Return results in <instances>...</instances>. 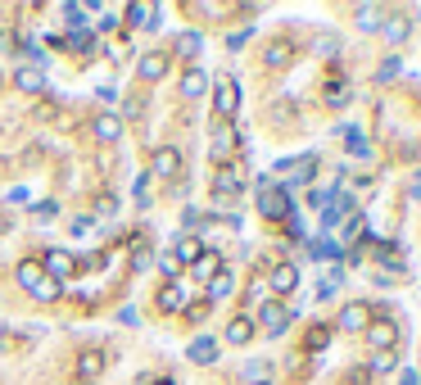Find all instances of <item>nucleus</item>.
I'll return each mask as SVG.
<instances>
[{
    "instance_id": "nucleus-24",
    "label": "nucleus",
    "mask_w": 421,
    "mask_h": 385,
    "mask_svg": "<svg viewBox=\"0 0 421 385\" xmlns=\"http://www.w3.org/2000/svg\"><path fill=\"white\" fill-rule=\"evenodd\" d=\"M46 277V272H41V263H18V285H23V290H36V281H41Z\"/></svg>"
},
{
    "instance_id": "nucleus-7",
    "label": "nucleus",
    "mask_w": 421,
    "mask_h": 385,
    "mask_svg": "<svg viewBox=\"0 0 421 385\" xmlns=\"http://www.w3.org/2000/svg\"><path fill=\"white\" fill-rule=\"evenodd\" d=\"M91 132H95V141L114 145V141H122V118H114V114H100V118L91 122Z\"/></svg>"
},
{
    "instance_id": "nucleus-25",
    "label": "nucleus",
    "mask_w": 421,
    "mask_h": 385,
    "mask_svg": "<svg viewBox=\"0 0 421 385\" xmlns=\"http://www.w3.org/2000/svg\"><path fill=\"white\" fill-rule=\"evenodd\" d=\"M231 285H236V281H231V272H218V277L208 281V300H227Z\"/></svg>"
},
{
    "instance_id": "nucleus-3",
    "label": "nucleus",
    "mask_w": 421,
    "mask_h": 385,
    "mask_svg": "<svg viewBox=\"0 0 421 385\" xmlns=\"http://www.w3.org/2000/svg\"><path fill=\"white\" fill-rule=\"evenodd\" d=\"M290 308H281V304H263V308H258V322H254V327H263L267 335H281V331H286L290 327Z\"/></svg>"
},
{
    "instance_id": "nucleus-19",
    "label": "nucleus",
    "mask_w": 421,
    "mask_h": 385,
    "mask_svg": "<svg viewBox=\"0 0 421 385\" xmlns=\"http://www.w3.org/2000/svg\"><path fill=\"white\" fill-rule=\"evenodd\" d=\"M204 86H208V78H204L200 68H191L181 78V95H186V100H195V95H204Z\"/></svg>"
},
{
    "instance_id": "nucleus-9",
    "label": "nucleus",
    "mask_w": 421,
    "mask_h": 385,
    "mask_svg": "<svg viewBox=\"0 0 421 385\" xmlns=\"http://www.w3.org/2000/svg\"><path fill=\"white\" fill-rule=\"evenodd\" d=\"M136 73H141L145 82H159L168 73V55H159V51H150V55H141V64H136Z\"/></svg>"
},
{
    "instance_id": "nucleus-6",
    "label": "nucleus",
    "mask_w": 421,
    "mask_h": 385,
    "mask_svg": "<svg viewBox=\"0 0 421 385\" xmlns=\"http://www.w3.org/2000/svg\"><path fill=\"white\" fill-rule=\"evenodd\" d=\"M177 168H181V150L177 145H159L154 150V172L159 177H177Z\"/></svg>"
},
{
    "instance_id": "nucleus-10",
    "label": "nucleus",
    "mask_w": 421,
    "mask_h": 385,
    "mask_svg": "<svg viewBox=\"0 0 421 385\" xmlns=\"http://www.w3.org/2000/svg\"><path fill=\"white\" fill-rule=\"evenodd\" d=\"M367 322H371V308L367 304H349L340 313V331H367Z\"/></svg>"
},
{
    "instance_id": "nucleus-20",
    "label": "nucleus",
    "mask_w": 421,
    "mask_h": 385,
    "mask_svg": "<svg viewBox=\"0 0 421 385\" xmlns=\"http://www.w3.org/2000/svg\"><path fill=\"white\" fill-rule=\"evenodd\" d=\"M200 51H204V36H200V32H181V36H177V55H181V59H195Z\"/></svg>"
},
{
    "instance_id": "nucleus-13",
    "label": "nucleus",
    "mask_w": 421,
    "mask_h": 385,
    "mask_svg": "<svg viewBox=\"0 0 421 385\" xmlns=\"http://www.w3.org/2000/svg\"><path fill=\"white\" fill-rule=\"evenodd\" d=\"M254 331H258L254 317H231V322H227V340H231V344H250Z\"/></svg>"
},
{
    "instance_id": "nucleus-11",
    "label": "nucleus",
    "mask_w": 421,
    "mask_h": 385,
    "mask_svg": "<svg viewBox=\"0 0 421 385\" xmlns=\"http://www.w3.org/2000/svg\"><path fill=\"white\" fill-rule=\"evenodd\" d=\"M159 308H164V313H181V308H186V290L177 281H168L164 290H159Z\"/></svg>"
},
{
    "instance_id": "nucleus-28",
    "label": "nucleus",
    "mask_w": 421,
    "mask_h": 385,
    "mask_svg": "<svg viewBox=\"0 0 421 385\" xmlns=\"http://www.w3.org/2000/svg\"><path fill=\"white\" fill-rule=\"evenodd\" d=\"M267 64H272V68L290 64V46H286V41H272V46H267Z\"/></svg>"
},
{
    "instance_id": "nucleus-36",
    "label": "nucleus",
    "mask_w": 421,
    "mask_h": 385,
    "mask_svg": "<svg viewBox=\"0 0 421 385\" xmlns=\"http://www.w3.org/2000/svg\"><path fill=\"white\" fill-rule=\"evenodd\" d=\"M349 150H353V154H367V141H363L353 127H349Z\"/></svg>"
},
{
    "instance_id": "nucleus-8",
    "label": "nucleus",
    "mask_w": 421,
    "mask_h": 385,
    "mask_svg": "<svg viewBox=\"0 0 421 385\" xmlns=\"http://www.w3.org/2000/svg\"><path fill=\"white\" fill-rule=\"evenodd\" d=\"M294 285H299V268H294V263H277V268H272V290H277V295H290Z\"/></svg>"
},
{
    "instance_id": "nucleus-14",
    "label": "nucleus",
    "mask_w": 421,
    "mask_h": 385,
    "mask_svg": "<svg viewBox=\"0 0 421 385\" xmlns=\"http://www.w3.org/2000/svg\"><path fill=\"white\" fill-rule=\"evenodd\" d=\"M14 86H18V91H28V95H36V91H46V73L41 68H18Z\"/></svg>"
},
{
    "instance_id": "nucleus-12",
    "label": "nucleus",
    "mask_w": 421,
    "mask_h": 385,
    "mask_svg": "<svg viewBox=\"0 0 421 385\" xmlns=\"http://www.w3.org/2000/svg\"><path fill=\"white\" fill-rule=\"evenodd\" d=\"M191 363H200V367H208V363H218V340H208V335H200V340L191 344Z\"/></svg>"
},
{
    "instance_id": "nucleus-37",
    "label": "nucleus",
    "mask_w": 421,
    "mask_h": 385,
    "mask_svg": "<svg viewBox=\"0 0 421 385\" xmlns=\"http://www.w3.org/2000/svg\"><path fill=\"white\" fill-rule=\"evenodd\" d=\"M336 51H340L336 36H321V41H317V55H336Z\"/></svg>"
},
{
    "instance_id": "nucleus-38",
    "label": "nucleus",
    "mask_w": 421,
    "mask_h": 385,
    "mask_svg": "<svg viewBox=\"0 0 421 385\" xmlns=\"http://www.w3.org/2000/svg\"><path fill=\"white\" fill-rule=\"evenodd\" d=\"M399 385H417V371H403V376H399Z\"/></svg>"
},
{
    "instance_id": "nucleus-32",
    "label": "nucleus",
    "mask_w": 421,
    "mask_h": 385,
    "mask_svg": "<svg viewBox=\"0 0 421 385\" xmlns=\"http://www.w3.org/2000/svg\"><path fill=\"white\" fill-rule=\"evenodd\" d=\"M326 340H331V327H313V331H308V349H326Z\"/></svg>"
},
{
    "instance_id": "nucleus-17",
    "label": "nucleus",
    "mask_w": 421,
    "mask_h": 385,
    "mask_svg": "<svg viewBox=\"0 0 421 385\" xmlns=\"http://www.w3.org/2000/svg\"><path fill=\"white\" fill-rule=\"evenodd\" d=\"M213 191H218V204H227V200H236V191H240V177H236V172H218V181H213Z\"/></svg>"
},
{
    "instance_id": "nucleus-29",
    "label": "nucleus",
    "mask_w": 421,
    "mask_h": 385,
    "mask_svg": "<svg viewBox=\"0 0 421 385\" xmlns=\"http://www.w3.org/2000/svg\"><path fill=\"white\" fill-rule=\"evenodd\" d=\"M326 105H336V109L349 105V86H344V82H331V86H326Z\"/></svg>"
},
{
    "instance_id": "nucleus-22",
    "label": "nucleus",
    "mask_w": 421,
    "mask_h": 385,
    "mask_svg": "<svg viewBox=\"0 0 421 385\" xmlns=\"http://www.w3.org/2000/svg\"><path fill=\"white\" fill-rule=\"evenodd\" d=\"M200 254H204V241H177V263H200Z\"/></svg>"
},
{
    "instance_id": "nucleus-15",
    "label": "nucleus",
    "mask_w": 421,
    "mask_h": 385,
    "mask_svg": "<svg viewBox=\"0 0 421 385\" xmlns=\"http://www.w3.org/2000/svg\"><path fill=\"white\" fill-rule=\"evenodd\" d=\"M127 23L132 28H159V9L154 5H127Z\"/></svg>"
},
{
    "instance_id": "nucleus-18",
    "label": "nucleus",
    "mask_w": 421,
    "mask_h": 385,
    "mask_svg": "<svg viewBox=\"0 0 421 385\" xmlns=\"http://www.w3.org/2000/svg\"><path fill=\"white\" fill-rule=\"evenodd\" d=\"M59 295H64V281H55V277H41V281H36V290H32V300L50 304V300H59Z\"/></svg>"
},
{
    "instance_id": "nucleus-23",
    "label": "nucleus",
    "mask_w": 421,
    "mask_h": 385,
    "mask_svg": "<svg viewBox=\"0 0 421 385\" xmlns=\"http://www.w3.org/2000/svg\"><path fill=\"white\" fill-rule=\"evenodd\" d=\"M399 367V349H380L376 358H371V367L367 371H376V376H385V371H394Z\"/></svg>"
},
{
    "instance_id": "nucleus-5",
    "label": "nucleus",
    "mask_w": 421,
    "mask_h": 385,
    "mask_svg": "<svg viewBox=\"0 0 421 385\" xmlns=\"http://www.w3.org/2000/svg\"><path fill=\"white\" fill-rule=\"evenodd\" d=\"M73 268H78V258H73L68 250H46V263H41V272H46V277L64 281V277H73Z\"/></svg>"
},
{
    "instance_id": "nucleus-31",
    "label": "nucleus",
    "mask_w": 421,
    "mask_h": 385,
    "mask_svg": "<svg viewBox=\"0 0 421 385\" xmlns=\"http://www.w3.org/2000/svg\"><path fill=\"white\" fill-rule=\"evenodd\" d=\"M150 268H154V254H150V250L141 245V250L132 254V272H150Z\"/></svg>"
},
{
    "instance_id": "nucleus-21",
    "label": "nucleus",
    "mask_w": 421,
    "mask_h": 385,
    "mask_svg": "<svg viewBox=\"0 0 421 385\" xmlns=\"http://www.w3.org/2000/svg\"><path fill=\"white\" fill-rule=\"evenodd\" d=\"M218 272H222V258L204 250V254H200V263H195V277H200V281H213Z\"/></svg>"
},
{
    "instance_id": "nucleus-2",
    "label": "nucleus",
    "mask_w": 421,
    "mask_h": 385,
    "mask_svg": "<svg viewBox=\"0 0 421 385\" xmlns=\"http://www.w3.org/2000/svg\"><path fill=\"white\" fill-rule=\"evenodd\" d=\"M367 340H371V349H394V340H399V327H394V322L380 313V317H371L367 322Z\"/></svg>"
},
{
    "instance_id": "nucleus-30",
    "label": "nucleus",
    "mask_w": 421,
    "mask_h": 385,
    "mask_svg": "<svg viewBox=\"0 0 421 385\" xmlns=\"http://www.w3.org/2000/svg\"><path fill=\"white\" fill-rule=\"evenodd\" d=\"M399 73H403V59H399V55H390L385 64H380V73H376V78H380V82H394Z\"/></svg>"
},
{
    "instance_id": "nucleus-27",
    "label": "nucleus",
    "mask_w": 421,
    "mask_h": 385,
    "mask_svg": "<svg viewBox=\"0 0 421 385\" xmlns=\"http://www.w3.org/2000/svg\"><path fill=\"white\" fill-rule=\"evenodd\" d=\"M407 32H412V28H407V19H390V23H385L390 46H403V41H407Z\"/></svg>"
},
{
    "instance_id": "nucleus-33",
    "label": "nucleus",
    "mask_w": 421,
    "mask_h": 385,
    "mask_svg": "<svg viewBox=\"0 0 421 385\" xmlns=\"http://www.w3.org/2000/svg\"><path fill=\"white\" fill-rule=\"evenodd\" d=\"M154 263H159V272H164V277H177V272H181V263H177V254H159V258H154Z\"/></svg>"
},
{
    "instance_id": "nucleus-1",
    "label": "nucleus",
    "mask_w": 421,
    "mask_h": 385,
    "mask_svg": "<svg viewBox=\"0 0 421 385\" xmlns=\"http://www.w3.org/2000/svg\"><path fill=\"white\" fill-rule=\"evenodd\" d=\"M290 191H277V186L263 181V191H258V213L263 218H290Z\"/></svg>"
},
{
    "instance_id": "nucleus-16",
    "label": "nucleus",
    "mask_w": 421,
    "mask_h": 385,
    "mask_svg": "<svg viewBox=\"0 0 421 385\" xmlns=\"http://www.w3.org/2000/svg\"><path fill=\"white\" fill-rule=\"evenodd\" d=\"M100 371H105V354L86 349V354L78 358V376H82V381H95V376H100Z\"/></svg>"
},
{
    "instance_id": "nucleus-26",
    "label": "nucleus",
    "mask_w": 421,
    "mask_h": 385,
    "mask_svg": "<svg viewBox=\"0 0 421 385\" xmlns=\"http://www.w3.org/2000/svg\"><path fill=\"white\" fill-rule=\"evenodd\" d=\"M358 28H363V32H376V28H380V9H376V5H358Z\"/></svg>"
},
{
    "instance_id": "nucleus-4",
    "label": "nucleus",
    "mask_w": 421,
    "mask_h": 385,
    "mask_svg": "<svg viewBox=\"0 0 421 385\" xmlns=\"http://www.w3.org/2000/svg\"><path fill=\"white\" fill-rule=\"evenodd\" d=\"M236 105H240V86L231 82V78H222L213 86V109H218L222 118H231V114H236Z\"/></svg>"
},
{
    "instance_id": "nucleus-34",
    "label": "nucleus",
    "mask_w": 421,
    "mask_h": 385,
    "mask_svg": "<svg viewBox=\"0 0 421 385\" xmlns=\"http://www.w3.org/2000/svg\"><path fill=\"white\" fill-rule=\"evenodd\" d=\"M32 213H36V218H55L59 204H55V200H41V204H32Z\"/></svg>"
},
{
    "instance_id": "nucleus-35",
    "label": "nucleus",
    "mask_w": 421,
    "mask_h": 385,
    "mask_svg": "<svg viewBox=\"0 0 421 385\" xmlns=\"http://www.w3.org/2000/svg\"><path fill=\"white\" fill-rule=\"evenodd\" d=\"M245 381H267V363H250L245 367Z\"/></svg>"
},
{
    "instance_id": "nucleus-39",
    "label": "nucleus",
    "mask_w": 421,
    "mask_h": 385,
    "mask_svg": "<svg viewBox=\"0 0 421 385\" xmlns=\"http://www.w3.org/2000/svg\"><path fill=\"white\" fill-rule=\"evenodd\" d=\"M159 385H172V381H159Z\"/></svg>"
}]
</instances>
